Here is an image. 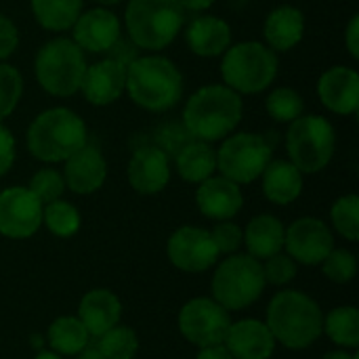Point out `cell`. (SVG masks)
<instances>
[{"label": "cell", "mask_w": 359, "mask_h": 359, "mask_svg": "<svg viewBox=\"0 0 359 359\" xmlns=\"http://www.w3.org/2000/svg\"><path fill=\"white\" fill-rule=\"evenodd\" d=\"M242 97L225 84H208L198 88L183 109L185 128L198 141L225 139L242 120Z\"/></svg>", "instance_id": "cell-1"}, {"label": "cell", "mask_w": 359, "mask_h": 359, "mask_svg": "<svg viewBox=\"0 0 359 359\" xmlns=\"http://www.w3.org/2000/svg\"><path fill=\"white\" fill-rule=\"evenodd\" d=\"M126 90L135 105L166 111L183 97V74L162 55H145L126 63Z\"/></svg>", "instance_id": "cell-2"}, {"label": "cell", "mask_w": 359, "mask_h": 359, "mask_svg": "<svg viewBox=\"0 0 359 359\" xmlns=\"http://www.w3.org/2000/svg\"><path fill=\"white\" fill-rule=\"evenodd\" d=\"M267 328L288 349H307L324 332V313L305 292L282 290L267 307Z\"/></svg>", "instance_id": "cell-3"}, {"label": "cell", "mask_w": 359, "mask_h": 359, "mask_svg": "<svg viewBox=\"0 0 359 359\" xmlns=\"http://www.w3.org/2000/svg\"><path fill=\"white\" fill-rule=\"evenodd\" d=\"M88 143L84 120L67 107H50L34 118L27 128L29 154L46 164L65 162Z\"/></svg>", "instance_id": "cell-4"}, {"label": "cell", "mask_w": 359, "mask_h": 359, "mask_svg": "<svg viewBox=\"0 0 359 359\" xmlns=\"http://www.w3.org/2000/svg\"><path fill=\"white\" fill-rule=\"evenodd\" d=\"M185 13L179 0H128L126 32L139 48L160 50L179 36Z\"/></svg>", "instance_id": "cell-5"}, {"label": "cell", "mask_w": 359, "mask_h": 359, "mask_svg": "<svg viewBox=\"0 0 359 359\" xmlns=\"http://www.w3.org/2000/svg\"><path fill=\"white\" fill-rule=\"evenodd\" d=\"M278 65L276 50L261 42L248 40L233 44L223 53L221 76L225 86L238 95H257L273 84Z\"/></svg>", "instance_id": "cell-6"}, {"label": "cell", "mask_w": 359, "mask_h": 359, "mask_svg": "<svg viewBox=\"0 0 359 359\" xmlns=\"http://www.w3.org/2000/svg\"><path fill=\"white\" fill-rule=\"evenodd\" d=\"M86 72L84 50L72 38H53L36 55L38 84L53 97H72L80 90Z\"/></svg>", "instance_id": "cell-7"}, {"label": "cell", "mask_w": 359, "mask_h": 359, "mask_svg": "<svg viewBox=\"0 0 359 359\" xmlns=\"http://www.w3.org/2000/svg\"><path fill=\"white\" fill-rule=\"evenodd\" d=\"M337 147L334 126L318 114H303L290 122L286 133V151L290 162L303 175L324 170Z\"/></svg>", "instance_id": "cell-8"}, {"label": "cell", "mask_w": 359, "mask_h": 359, "mask_svg": "<svg viewBox=\"0 0 359 359\" xmlns=\"http://www.w3.org/2000/svg\"><path fill=\"white\" fill-rule=\"evenodd\" d=\"M265 286L263 265L250 255H231L212 276V297L227 311L250 307L259 301Z\"/></svg>", "instance_id": "cell-9"}, {"label": "cell", "mask_w": 359, "mask_h": 359, "mask_svg": "<svg viewBox=\"0 0 359 359\" xmlns=\"http://www.w3.org/2000/svg\"><path fill=\"white\" fill-rule=\"evenodd\" d=\"M271 143L257 133H238L217 149V170L238 185L257 181L271 162Z\"/></svg>", "instance_id": "cell-10"}, {"label": "cell", "mask_w": 359, "mask_h": 359, "mask_svg": "<svg viewBox=\"0 0 359 359\" xmlns=\"http://www.w3.org/2000/svg\"><path fill=\"white\" fill-rule=\"evenodd\" d=\"M231 318L225 307H221L215 299H191L183 305L179 313V330L181 334L196 347L223 345L229 332Z\"/></svg>", "instance_id": "cell-11"}, {"label": "cell", "mask_w": 359, "mask_h": 359, "mask_svg": "<svg viewBox=\"0 0 359 359\" xmlns=\"http://www.w3.org/2000/svg\"><path fill=\"white\" fill-rule=\"evenodd\" d=\"M42 202L27 187L0 191V233L11 240L32 238L42 225Z\"/></svg>", "instance_id": "cell-12"}, {"label": "cell", "mask_w": 359, "mask_h": 359, "mask_svg": "<svg viewBox=\"0 0 359 359\" xmlns=\"http://www.w3.org/2000/svg\"><path fill=\"white\" fill-rule=\"evenodd\" d=\"M166 252L170 263L187 273H202L210 269L219 259V250L210 231L191 225L177 229L168 238Z\"/></svg>", "instance_id": "cell-13"}, {"label": "cell", "mask_w": 359, "mask_h": 359, "mask_svg": "<svg viewBox=\"0 0 359 359\" xmlns=\"http://www.w3.org/2000/svg\"><path fill=\"white\" fill-rule=\"evenodd\" d=\"M284 248L294 263L322 265V261L334 248V238L324 221L316 217H303L286 229Z\"/></svg>", "instance_id": "cell-14"}, {"label": "cell", "mask_w": 359, "mask_h": 359, "mask_svg": "<svg viewBox=\"0 0 359 359\" xmlns=\"http://www.w3.org/2000/svg\"><path fill=\"white\" fill-rule=\"evenodd\" d=\"M74 42L84 53H107L120 40V19L105 6L80 13L74 23Z\"/></svg>", "instance_id": "cell-15"}, {"label": "cell", "mask_w": 359, "mask_h": 359, "mask_svg": "<svg viewBox=\"0 0 359 359\" xmlns=\"http://www.w3.org/2000/svg\"><path fill=\"white\" fill-rule=\"evenodd\" d=\"M80 90L84 99L97 107L118 101L126 90V63L120 59H103L86 65Z\"/></svg>", "instance_id": "cell-16"}, {"label": "cell", "mask_w": 359, "mask_h": 359, "mask_svg": "<svg viewBox=\"0 0 359 359\" xmlns=\"http://www.w3.org/2000/svg\"><path fill=\"white\" fill-rule=\"evenodd\" d=\"M318 95L326 109L341 116H351L359 107V76L355 69L334 65L318 80Z\"/></svg>", "instance_id": "cell-17"}, {"label": "cell", "mask_w": 359, "mask_h": 359, "mask_svg": "<svg viewBox=\"0 0 359 359\" xmlns=\"http://www.w3.org/2000/svg\"><path fill=\"white\" fill-rule=\"evenodd\" d=\"M107 179V162L99 147L86 143L65 160L63 181L74 194L88 196L103 187Z\"/></svg>", "instance_id": "cell-18"}, {"label": "cell", "mask_w": 359, "mask_h": 359, "mask_svg": "<svg viewBox=\"0 0 359 359\" xmlns=\"http://www.w3.org/2000/svg\"><path fill=\"white\" fill-rule=\"evenodd\" d=\"M170 181V162L166 151L156 145L141 147L128 162V183L141 196L160 194Z\"/></svg>", "instance_id": "cell-19"}, {"label": "cell", "mask_w": 359, "mask_h": 359, "mask_svg": "<svg viewBox=\"0 0 359 359\" xmlns=\"http://www.w3.org/2000/svg\"><path fill=\"white\" fill-rule=\"evenodd\" d=\"M196 202L204 217L212 221H229L242 210L244 196L238 183L221 175L208 177L200 183L196 191Z\"/></svg>", "instance_id": "cell-20"}, {"label": "cell", "mask_w": 359, "mask_h": 359, "mask_svg": "<svg viewBox=\"0 0 359 359\" xmlns=\"http://www.w3.org/2000/svg\"><path fill=\"white\" fill-rule=\"evenodd\" d=\"M225 347L233 359H269L276 351V339L265 322L242 320L229 326Z\"/></svg>", "instance_id": "cell-21"}, {"label": "cell", "mask_w": 359, "mask_h": 359, "mask_svg": "<svg viewBox=\"0 0 359 359\" xmlns=\"http://www.w3.org/2000/svg\"><path fill=\"white\" fill-rule=\"evenodd\" d=\"M80 322L84 324L86 332L95 339L105 334L109 328L120 324L122 318V303L120 299L105 288H95L86 292L80 301Z\"/></svg>", "instance_id": "cell-22"}, {"label": "cell", "mask_w": 359, "mask_h": 359, "mask_svg": "<svg viewBox=\"0 0 359 359\" xmlns=\"http://www.w3.org/2000/svg\"><path fill=\"white\" fill-rule=\"evenodd\" d=\"M185 42L198 57H219L231 46V27L219 17L200 15L185 27Z\"/></svg>", "instance_id": "cell-23"}, {"label": "cell", "mask_w": 359, "mask_h": 359, "mask_svg": "<svg viewBox=\"0 0 359 359\" xmlns=\"http://www.w3.org/2000/svg\"><path fill=\"white\" fill-rule=\"evenodd\" d=\"M265 40L271 50H290L305 36V15L301 8L284 4L273 8L263 25Z\"/></svg>", "instance_id": "cell-24"}, {"label": "cell", "mask_w": 359, "mask_h": 359, "mask_svg": "<svg viewBox=\"0 0 359 359\" xmlns=\"http://www.w3.org/2000/svg\"><path fill=\"white\" fill-rule=\"evenodd\" d=\"M261 177L263 194L273 204H292L303 191V172L290 160H271Z\"/></svg>", "instance_id": "cell-25"}, {"label": "cell", "mask_w": 359, "mask_h": 359, "mask_svg": "<svg viewBox=\"0 0 359 359\" xmlns=\"http://www.w3.org/2000/svg\"><path fill=\"white\" fill-rule=\"evenodd\" d=\"M284 233H286V227L273 215L255 217L244 231V244L248 248V255L261 261V259H269L282 252Z\"/></svg>", "instance_id": "cell-26"}, {"label": "cell", "mask_w": 359, "mask_h": 359, "mask_svg": "<svg viewBox=\"0 0 359 359\" xmlns=\"http://www.w3.org/2000/svg\"><path fill=\"white\" fill-rule=\"evenodd\" d=\"M217 170V149L206 141L187 143L177 154V172L187 183H202Z\"/></svg>", "instance_id": "cell-27"}, {"label": "cell", "mask_w": 359, "mask_h": 359, "mask_svg": "<svg viewBox=\"0 0 359 359\" xmlns=\"http://www.w3.org/2000/svg\"><path fill=\"white\" fill-rule=\"evenodd\" d=\"M84 0H32L34 19L48 32L72 29L82 13Z\"/></svg>", "instance_id": "cell-28"}, {"label": "cell", "mask_w": 359, "mask_h": 359, "mask_svg": "<svg viewBox=\"0 0 359 359\" xmlns=\"http://www.w3.org/2000/svg\"><path fill=\"white\" fill-rule=\"evenodd\" d=\"M46 339H48V345L53 347L55 353H59V355H78L80 351H84L88 347L90 334L86 332L84 324L78 318L63 316V318H57L48 326Z\"/></svg>", "instance_id": "cell-29"}, {"label": "cell", "mask_w": 359, "mask_h": 359, "mask_svg": "<svg viewBox=\"0 0 359 359\" xmlns=\"http://www.w3.org/2000/svg\"><path fill=\"white\" fill-rule=\"evenodd\" d=\"M324 332L341 347L358 349L359 345V311L355 307H337L324 318Z\"/></svg>", "instance_id": "cell-30"}, {"label": "cell", "mask_w": 359, "mask_h": 359, "mask_svg": "<svg viewBox=\"0 0 359 359\" xmlns=\"http://www.w3.org/2000/svg\"><path fill=\"white\" fill-rule=\"evenodd\" d=\"M97 351L105 359H135L139 351V339L128 326H114L99 337Z\"/></svg>", "instance_id": "cell-31"}, {"label": "cell", "mask_w": 359, "mask_h": 359, "mask_svg": "<svg viewBox=\"0 0 359 359\" xmlns=\"http://www.w3.org/2000/svg\"><path fill=\"white\" fill-rule=\"evenodd\" d=\"M42 223L57 238H72L80 229V212L65 200H55L42 208Z\"/></svg>", "instance_id": "cell-32"}, {"label": "cell", "mask_w": 359, "mask_h": 359, "mask_svg": "<svg viewBox=\"0 0 359 359\" xmlns=\"http://www.w3.org/2000/svg\"><path fill=\"white\" fill-rule=\"evenodd\" d=\"M265 107H267V114L276 122H288L290 124L292 120L303 116L305 101H303V97L294 88L280 86V88L269 93V97L265 101Z\"/></svg>", "instance_id": "cell-33"}, {"label": "cell", "mask_w": 359, "mask_h": 359, "mask_svg": "<svg viewBox=\"0 0 359 359\" xmlns=\"http://www.w3.org/2000/svg\"><path fill=\"white\" fill-rule=\"evenodd\" d=\"M332 217V225L337 227V231L349 240L355 242L359 238V198L355 194L343 196L332 204L330 210Z\"/></svg>", "instance_id": "cell-34"}, {"label": "cell", "mask_w": 359, "mask_h": 359, "mask_svg": "<svg viewBox=\"0 0 359 359\" xmlns=\"http://www.w3.org/2000/svg\"><path fill=\"white\" fill-rule=\"evenodd\" d=\"M23 95V78L17 67L0 63V122L8 118Z\"/></svg>", "instance_id": "cell-35"}, {"label": "cell", "mask_w": 359, "mask_h": 359, "mask_svg": "<svg viewBox=\"0 0 359 359\" xmlns=\"http://www.w3.org/2000/svg\"><path fill=\"white\" fill-rule=\"evenodd\" d=\"M324 276L334 284H349L358 273L355 255L343 248H332L330 255L322 261Z\"/></svg>", "instance_id": "cell-36"}, {"label": "cell", "mask_w": 359, "mask_h": 359, "mask_svg": "<svg viewBox=\"0 0 359 359\" xmlns=\"http://www.w3.org/2000/svg\"><path fill=\"white\" fill-rule=\"evenodd\" d=\"M27 189L42 202V206H46L55 200H61L65 191V181H63V175L57 172L55 168H40L32 177Z\"/></svg>", "instance_id": "cell-37"}, {"label": "cell", "mask_w": 359, "mask_h": 359, "mask_svg": "<svg viewBox=\"0 0 359 359\" xmlns=\"http://www.w3.org/2000/svg\"><path fill=\"white\" fill-rule=\"evenodd\" d=\"M267 263L263 265V276H265V282L267 284H273V286H284L288 282L294 280L297 276V263L288 257V255H273L269 259H265Z\"/></svg>", "instance_id": "cell-38"}, {"label": "cell", "mask_w": 359, "mask_h": 359, "mask_svg": "<svg viewBox=\"0 0 359 359\" xmlns=\"http://www.w3.org/2000/svg\"><path fill=\"white\" fill-rule=\"evenodd\" d=\"M210 236L217 244L219 255H236L244 242L242 229L231 221H219V225L210 231Z\"/></svg>", "instance_id": "cell-39"}, {"label": "cell", "mask_w": 359, "mask_h": 359, "mask_svg": "<svg viewBox=\"0 0 359 359\" xmlns=\"http://www.w3.org/2000/svg\"><path fill=\"white\" fill-rule=\"evenodd\" d=\"M17 44H19V29H17V25L4 13H0V61L11 57L15 53Z\"/></svg>", "instance_id": "cell-40"}, {"label": "cell", "mask_w": 359, "mask_h": 359, "mask_svg": "<svg viewBox=\"0 0 359 359\" xmlns=\"http://www.w3.org/2000/svg\"><path fill=\"white\" fill-rule=\"evenodd\" d=\"M15 151H17V143L13 133L0 122V177H4L13 162H15Z\"/></svg>", "instance_id": "cell-41"}, {"label": "cell", "mask_w": 359, "mask_h": 359, "mask_svg": "<svg viewBox=\"0 0 359 359\" xmlns=\"http://www.w3.org/2000/svg\"><path fill=\"white\" fill-rule=\"evenodd\" d=\"M345 44L347 50L353 59H359V15H353L349 25H347V34H345Z\"/></svg>", "instance_id": "cell-42"}, {"label": "cell", "mask_w": 359, "mask_h": 359, "mask_svg": "<svg viewBox=\"0 0 359 359\" xmlns=\"http://www.w3.org/2000/svg\"><path fill=\"white\" fill-rule=\"evenodd\" d=\"M198 359H233V355L229 353V349L223 345H210V347H202Z\"/></svg>", "instance_id": "cell-43"}, {"label": "cell", "mask_w": 359, "mask_h": 359, "mask_svg": "<svg viewBox=\"0 0 359 359\" xmlns=\"http://www.w3.org/2000/svg\"><path fill=\"white\" fill-rule=\"evenodd\" d=\"M179 2H181V6H183L185 11L202 13V11H206V8H210L217 0H179Z\"/></svg>", "instance_id": "cell-44"}, {"label": "cell", "mask_w": 359, "mask_h": 359, "mask_svg": "<svg viewBox=\"0 0 359 359\" xmlns=\"http://www.w3.org/2000/svg\"><path fill=\"white\" fill-rule=\"evenodd\" d=\"M78 359H105V358L97 351V347H86L84 351H80V353H78Z\"/></svg>", "instance_id": "cell-45"}, {"label": "cell", "mask_w": 359, "mask_h": 359, "mask_svg": "<svg viewBox=\"0 0 359 359\" xmlns=\"http://www.w3.org/2000/svg\"><path fill=\"white\" fill-rule=\"evenodd\" d=\"M322 359H359V355H351L347 351H330V353H326Z\"/></svg>", "instance_id": "cell-46"}, {"label": "cell", "mask_w": 359, "mask_h": 359, "mask_svg": "<svg viewBox=\"0 0 359 359\" xmlns=\"http://www.w3.org/2000/svg\"><path fill=\"white\" fill-rule=\"evenodd\" d=\"M34 359H61V358H59V353H55V351H40V353H38Z\"/></svg>", "instance_id": "cell-47"}, {"label": "cell", "mask_w": 359, "mask_h": 359, "mask_svg": "<svg viewBox=\"0 0 359 359\" xmlns=\"http://www.w3.org/2000/svg\"><path fill=\"white\" fill-rule=\"evenodd\" d=\"M97 4H101V6H114V4H120L122 0H95Z\"/></svg>", "instance_id": "cell-48"}]
</instances>
